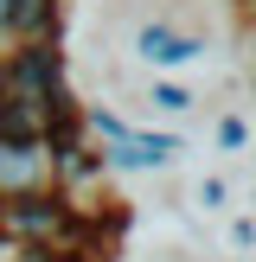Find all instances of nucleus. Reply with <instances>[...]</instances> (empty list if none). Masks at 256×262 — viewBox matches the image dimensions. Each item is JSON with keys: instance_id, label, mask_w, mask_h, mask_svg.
<instances>
[{"instance_id": "f257e3e1", "label": "nucleus", "mask_w": 256, "mask_h": 262, "mask_svg": "<svg viewBox=\"0 0 256 262\" xmlns=\"http://www.w3.org/2000/svg\"><path fill=\"white\" fill-rule=\"evenodd\" d=\"M71 102V64L58 38H19L0 51V135H45Z\"/></svg>"}, {"instance_id": "f03ea898", "label": "nucleus", "mask_w": 256, "mask_h": 262, "mask_svg": "<svg viewBox=\"0 0 256 262\" xmlns=\"http://www.w3.org/2000/svg\"><path fill=\"white\" fill-rule=\"evenodd\" d=\"M218 45L211 32H199L192 13H135L122 38V64L141 77H199V64H211Z\"/></svg>"}, {"instance_id": "7ed1b4c3", "label": "nucleus", "mask_w": 256, "mask_h": 262, "mask_svg": "<svg viewBox=\"0 0 256 262\" xmlns=\"http://www.w3.org/2000/svg\"><path fill=\"white\" fill-rule=\"evenodd\" d=\"M128 122H147V128H186V122H199V115H211L218 109V90L211 83H199V77H135L128 83Z\"/></svg>"}, {"instance_id": "20e7f679", "label": "nucleus", "mask_w": 256, "mask_h": 262, "mask_svg": "<svg viewBox=\"0 0 256 262\" xmlns=\"http://www.w3.org/2000/svg\"><path fill=\"white\" fill-rule=\"evenodd\" d=\"M58 192V154L45 135H0V199Z\"/></svg>"}, {"instance_id": "39448f33", "label": "nucleus", "mask_w": 256, "mask_h": 262, "mask_svg": "<svg viewBox=\"0 0 256 262\" xmlns=\"http://www.w3.org/2000/svg\"><path fill=\"white\" fill-rule=\"evenodd\" d=\"M64 0H0V38L19 45V38H58Z\"/></svg>"}, {"instance_id": "423d86ee", "label": "nucleus", "mask_w": 256, "mask_h": 262, "mask_svg": "<svg viewBox=\"0 0 256 262\" xmlns=\"http://www.w3.org/2000/svg\"><path fill=\"white\" fill-rule=\"evenodd\" d=\"M179 192H186V211L192 217H224V211H237V199H243V173L211 166V173H192Z\"/></svg>"}, {"instance_id": "0eeeda50", "label": "nucleus", "mask_w": 256, "mask_h": 262, "mask_svg": "<svg viewBox=\"0 0 256 262\" xmlns=\"http://www.w3.org/2000/svg\"><path fill=\"white\" fill-rule=\"evenodd\" d=\"M211 147L230 166H243V154H250V115H243V102H218L211 109Z\"/></svg>"}, {"instance_id": "6e6552de", "label": "nucleus", "mask_w": 256, "mask_h": 262, "mask_svg": "<svg viewBox=\"0 0 256 262\" xmlns=\"http://www.w3.org/2000/svg\"><path fill=\"white\" fill-rule=\"evenodd\" d=\"M224 237H230V250H237V262H243V256L256 250V217L243 211V205H237V211H230V230H224Z\"/></svg>"}]
</instances>
